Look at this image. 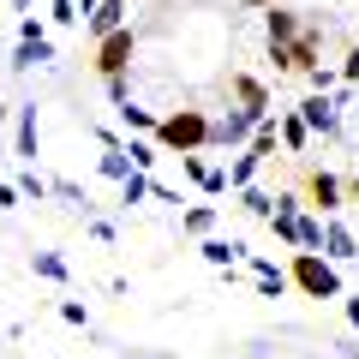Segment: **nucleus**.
<instances>
[{
	"label": "nucleus",
	"mask_w": 359,
	"mask_h": 359,
	"mask_svg": "<svg viewBox=\"0 0 359 359\" xmlns=\"http://www.w3.org/2000/svg\"><path fill=\"white\" fill-rule=\"evenodd\" d=\"M233 96H240V108H252L257 120L269 114V90L257 84V78H245V72H240V78H233Z\"/></svg>",
	"instance_id": "nucleus-10"
},
{
	"label": "nucleus",
	"mask_w": 359,
	"mask_h": 359,
	"mask_svg": "<svg viewBox=\"0 0 359 359\" xmlns=\"http://www.w3.org/2000/svg\"><path fill=\"white\" fill-rule=\"evenodd\" d=\"M13 6H18V13H30V6H36V0H13Z\"/></svg>",
	"instance_id": "nucleus-31"
},
{
	"label": "nucleus",
	"mask_w": 359,
	"mask_h": 359,
	"mask_svg": "<svg viewBox=\"0 0 359 359\" xmlns=\"http://www.w3.org/2000/svg\"><path fill=\"white\" fill-rule=\"evenodd\" d=\"M132 54H138V36H132L126 25H120V30H108V36H102V48H96V72H102V78H120V72L132 66Z\"/></svg>",
	"instance_id": "nucleus-5"
},
{
	"label": "nucleus",
	"mask_w": 359,
	"mask_h": 359,
	"mask_svg": "<svg viewBox=\"0 0 359 359\" xmlns=\"http://www.w3.org/2000/svg\"><path fill=\"white\" fill-rule=\"evenodd\" d=\"M299 252H323V222L299 216Z\"/></svg>",
	"instance_id": "nucleus-22"
},
{
	"label": "nucleus",
	"mask_w": 359,
	"mask_h": 359,
	"mask_svg": "<svg viewBox=\"0 0 359 359\" xmlns=\"http://www.w3.org/2000/svg\"><path fill=\"white\" fill-rule=\"evenodd\" d=\"M126 156H132V168H144V174H150V168H156V150H150V144H144V138H132V144H126Z\"/></svg>",
	"instance_id": "nucleus-25"
},
{
	"label": "nucleus",
	"mask_w": 359,
	"mask_h": 359,
	"mask_svg": "<svg viewBox=\"0 0 359 359\" xmlns=\"http://www.w3.org/2000/svg\"><path fill=\"white\" fill-rule=\"evenodd\" d=\"M0 126H6V108H0Z\"/></svg>",
	"instance_id": "nucleus-33"
},
{
	"label": "nucleus",
	"mask_w": 359,
	"mask_h": 359,
	"mask_svg": "<svg viewBox=\"0 0 359 359\" xmlns=\"http://www.w3.org/2000/svg\"><path fill=\"white\" fill-rule=\"evenodd\" d=\"M13 186H18V198H36V204H42V198H48V192H54V180H42V174H36V168H25V174H18V180H13Z\"/></svg>",
	"instance_id": "nucleus-15"
},
{
	"label": "nucleus",
	"mask_w": 359,
	"mask_h": 359,
	"mask_svg": "<svg viewBox=\"0 0 359 359\" xmlns=\"http://www.w3.org/2000/svg\"><path fill=\"white\" fill-rule=\"evenodd\" d=\"M299 120H306L311 132H323V138H335V132H341V96H330V90H311L306 102H299Z\"/></svg>",
	"instance_id": "nucleus-6"
},
{
	"label": "nucleus",
	"mask_w": 359,
	"mask_h": 359,
	"mask_svg": "<svg viewBox=\"0 0 359 359\" xmlns=\"http://www.w3.org/2000/svg\"><path fill=\"white\" fill-rule=\"evenodd\" d=\"M323 257H330V264H347V257H359V240H353V233H347L335 216L323 222Z\"/></svg>",
	"instance_id": "nucleus-7"
},
{
	"label": "nucleus",
	"mask_w": 359,
	"mask_h": 359,
	"mask_svg": "<svg viewBox=\"0 0 359 359\" xmlns=\"http://www.w3.org/2000/svg\"><path fill=\"white\" fill-rule=\"evenodd\" d=\"M252 132H257V114H252V108H228V114L210 120V144H222V150L252 144Z\"/></svg>",
	"instance_id": "nucleus-3"
},
{
	"label": "nucleus",
	"mask_w": 359,
	"mask_h": 359,
	"mask_svg": "<svg viewBox=\"0 0 359 359\" xmlns=\"http://www.w3.org/2000/svg\"><path fill=\"white\" fill-rule=\"evenodd\" d=\"M347 323H353V330H359V299H347Z\"/></svg>",
	"instance_id": "nucleus-29"
},
{
	"label": "nucleus",
	"mask_w": 359,
	"mask_h": 359,
	"mask_svg": "<svg viewBox=\"0 0 359 359\" xmlns=\"http://www.w3.org/2000/svg\"><path fill=\"white\" fill-rule=\"evenodd\" d=\"M102 174H108V180H126V174H132L126 144H108V150H102Z\"/></svg>",
	"instance_id": "nucleus-18"
},
{
	"label": "nucleus",
	"mask_w": 359,
	"mask_h": 359,
	"mask_svg": "<svg viewBox=\"0 0 359 359\" xmlns=\"http://www.w3.org/2000/svg\"><path fill=\"white\" fill-rule=\"evenodd\" d=\"M156 138H162L174 156L204 150V144H210V120L198 114V108H180V114H162V120H156Z\"/></svg>",
	"instance_id": "nucleus-1"
},
{
	"label": "nucleus",
	"mask_w": 359,
	"mask_h": 359,
	"mask_svg": "<svg viewBox=\"0 0 359 359\" xmlns=\"http://www.w3.org/2000/svg\"><path fill=\"white\" fill-rule=\"evenodd\" d=\"M294 287L311 299H341V276L323 252H294Z\"/></svg>",
	"instance_id": "nucleus-2"
},
{
	"label": "nucleus",
	"mask_w": 359,
	"mask_h": 359,
	"mask_svg": "<svg viewBox=\"0 0 359 359\" xmlns=\"http://www.w3.org/2000/svg\"><path fill=\"white\" fill-rule=\"evenodd\" d=\"M276 126H282V144H287V150H306V138H311V126H306V120H299V114H287V120H276Z\"/></svg>",
	"instance_id": "nucleus-20"
},
{
	"label": "nucleus",
	"mask_w": 359,
	"mask_h": 359,
	"mask_svg": "<svg viewBox=\"0 0 359 359\" xmlns=\"http://www.w3.org/2000/svg\"><path fill=\"white\" fill-rule=\"evenodd\" d=\"M144 198H156V180L144 174V168H132V174L120 180V204H144Z\"/></svg>",
	"instance_id": "nucleus-12"
},
{
	"label": "nucleus",
	"mask_w": 359,
	"mask_h": 359,
	"mask_svg": "<svg viewBox=\"0 0 359 359\" xmlns=\"http://www.w3.org/2000/svg\"><path fill=\"white\" fill-rule=\"evenodd\" d=\"M306 78H311V90H335V72H330V66H306Z\"/></svg>",
	"instance_id": "nucleus-27"
},
{
	"label": "nucleus",
	"mask_w": 359,
	"mask_h": 359,
	"mask_svg": "<svg viewBox=\"0 0 359 359\" xmlns=\"http://www.w3.org/2000/svg\"><path fill=\"white\" fill-rule=\"evenodd\" d=\"M96 6H102V0H78V13H84V18H90V13H96Z\"/></svg>",
	"instance_id": "nucleus-30"
},
{
	"label": "nucleus",
	"mask_w": 359,
	"mask_h": 359,
	"mask_svg": "<svg viewBox=\"0 0 359 359\" xmlns=\"http://www.w3.org/2000/svg\"><path fill=\"white\" fill-rule=\"evenodd\" d=\"M252 282L264 287L269 299H282V294H287V276H282V269H276V264H269V257H257V264H252Z\"/></svg>",
	"instance_id": "nucleus-11"
},
{
	"label": "nucleus",
	"mask_w": 359,
	"mask_h": 359,
	"mask_svg": "<svg viewBox=\"0 0 359 359\" xmlns=\"http://www.w3.org/2000/svg\"><path fill=\"white\" fill-rule=\"evenodd\" d=\"M120 25H126V0H102V6H96V13L84 18V30H90L96 42H102L108 30H120Z\"/></svg>",
	"instance_id": "nucleus-8"
},
{
	"label": "nucleus",
	"mask_w": 359,
	"mask_h": 359,
	"mask_svg": "<svg viewBox=\"0 0 359 359\" xmlns=\"http://www.w3.org/2000/svg\"><path fill=\"white\" fill-rule=\"evenodd\" d=\"M180 228H186V233H210V228H216V204H192L186 216H180Z\"/></svg>",
	"instance_id": "nucleus-17"
},
{
	"label": "nucleus",
	"mask_w": 359,
	"mask_h": 359,
	"mask_svg": "<svg viewBox=\"0 0 359 359\" xmlns=\"http://www.w3.org/2000/svg\"><path fill=\"white\" fill-rule=\"evenodd\" d=\"M311 198H318V210H335V204H341V180L318 174V180H311Z\"/></svg>",
	"instance_id": "nucleus-16"
},
{
	"label": "nucleus",
	"mask_w": 359,
	"mask_h": 359,
	"mask_svg": "<svg viewBox=\"0 0 359 359\" xmlns=\"http://www.w3.org/2000/svg\"><path fill=\"white\" fill-rule=\"evenodd\" d=\"M48 18H54V25H78L84 13H78V0H54V6H48Z\"/></svg>",
	"instance_id": "nucleus-26"
},
{
	"label": "nucleus",
	"mask_w": 359,
	"mask_h": 359,
	"mask_svg": "<svg viewBox=\"0 0 359 359\" xmlns=\"http://www.w3.org/2000/svg\"><path fill=\"white\" fill-rule=\"evenodd\" d=\"M18 156H25V162L36 156V102L18 108Z\"/></svg>",
	"instance_id": "nucleus-13"
},
{
	"label": "nucleus",
	"mask_w": 359,
	"mask_h": 359,
	"mask_svg": "<svg viewBox=\"0 0 359 359\" xmlns=\"http://www.w3.org/2000/svg\"><path fill=\"white\" fill-rule=\"evenodd\" d=\"M30 269L48 276V282H66V257H54V252H30Z\"/></svg>",
	"instance_id": "nucleus-21"
},
{
	"label": "nucleus",
	"mask_w": 359,
	"mask_h": 359,
	"mask_svg": "<svg viewBox=\"0 0 359 359\" xmlns=\"http://www.w3.org/2000/svg\"><path fill=\"white\" fill-rule=\"evenodd\" d=\"M240 252H245L240 240H204V257H210V264H216V269H228V264H233V257H240Z\"/></svg>",
	"instance_id": "nucleus-19"
},
{
	"label": "nucleus",
	"mask_w": 359,
	"mask_h": 359,
	"mask_svg": "<svg viewBox=\"0 0 359 359\" xmlns=\"http://www.w3.org/2000/svg\"><path fill=\"white\" fill-rule=\"evenodd\" d=\"M341 78H347V84H359V48H353V54L341 60Z\"/></svg>",
	"instance_id": "nucleus-28"
},
{
	"label": "nucleus",
	"mask_w": 359,
	"mask_h": 359,
	"mask_svg": "<svg viewBox=\"0 0 359 359\" xmlns=\"http://www.w3.org/2000/svg\"><path fill=\"white\" fill-rule=\"evenodd\" d=\"M54 198H66L72 210H84V216H90V198H84V186H72V180H54Z\"/></svg>",
	"instance_id": "nucleus-24"
},
{
	"label": "nucleus",
	"mask_w": 359,
	"mask_h": 359,
	"mask_svg": "<svg viewBox=\"0 0 359 359\" xmlns=\"http://www.w3.org/2000/svg\"><path fill=\"white\" fill-rule=\"evenodd\" d=\"M240 198H245V210H252V216H264V222H269V210H276V198H269V192H257V186H240Z\"/></svg>",
	"instance_id": "nucleus-23"
},
{
	"label": "nucleus",
	"mask_w": 359,
	"mask_h": 359,
	"mask_svg": "<svg viewBox=\"0 0 359 359\" xmlns=\"http://www.w3.org/2000/svg\"><path fill=\"white\" fill-rule=\"evenodd\" d=\"M257 168H264V156H257L252 144H245V150L233 156V168H228V192H240V186H252V180H257Z\"/></svg>",
	"instance_id": "nucleus-9"
},
{
	"label": "nucleus",
	"mask_w": 359,
	"mask_h": 359,
	"mask_svg": "<svg viewBox=\"0 0 359 359\" xmlns=\"http://www.w3.org/2000/svg\"><path fill=\"white\" fill-rule=\"evenodd\" d=\"M347 192H353V198H359V180H353V186H347Z\"/></svg>",
	"instance_id": "nucleus-32"
},
{
	"label": "nucleus",
	"mask_w": 359,
	"mask_h": 359,
	"mask_svg": "<svg viewBox=\"0 0 359 359\" xmlns=\"http://www.w3.org/2000/svg\"><path fill=\"white\" fill-rule=\"evenodd\" d=\"M48 60H54L48 30H42L36 18H25V25H18V54H13V72H30V66H48Z\"/></svg>",
	"instance_id": "nucleus-4"
},
{
	"label": "nucleus",
	"mask_w": 359,
	"mask_h": 359,
	"mask_svg": "<svg viewBox=\"0 0 359 359\" xmlns=\"http://www.w3.org/2000/svg\"><path fill=\"white\" fill-rule=\"evenodd\" d=\"M114 108H120V126H126V132H156V114H150V108H132V96L114 102Z\"/></svg>",
	"instance_id": "nucleus-14"
}]
</instances>
